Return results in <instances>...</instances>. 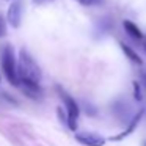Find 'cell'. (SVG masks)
<instances>
[{
	"label": "cell",
	"instance_id": "4",
	"mask_svg": "<svg viewBox=\"0 0 146 146\" xmlns=\"http://www.w3.org/2000/svg\"><path fill=\"white\" fill-rule=\"evenodd\" d=\"M8 22L13 29H19L22 22V2L16 0L8 8Z\"/></svg>",
	"mask_w": 146,
	"mask_h": 146
},
{
	"label": "cell",
	"instance_id": "5",
	"mask_svg": "<svg viewBox=\"0 0 146 146\" xmlns=\"http://www.w3.org/2000/svg\"><path fill=\"white\" fill-rule=\"evenodd\" d=\"M76 140L83 146H104L105 140L93 132H76Z\"/></svg>",
	"mask_w": 146,
	"mask_h": 146
},
{
	"label": "cell",
	"instance_id": "8",
	"mask_svg": "<svg viewBox=\"0 0 146 146\" xmlns=\"http://www.w3.org/2000/svg\"><path fill=\"white\" fill-rule=\"evenodd\" d=\"M121 47H123V50H124V54H126V57L129 58L132 63L141 64V58L138 57V54H135V50H132V49H130L129 46H126V44H121Z\"/></svg>",
	"mask_w": 146,
	"mask_h": 146
},
{
	"label": "cell",
	"instance_id": "10",
	"mask_svg": "<svg viewBox=\"0 0 146 146\" xmlns=\"http://www.w3.org/2000/svg\"><path fill=\"white\" fill-rule=\"evenodd\" d=\"M133 88H135V99L140 101V99H141V93H140V86L137 82H133Z\"/></svg>",
	"mask_w": 146,
	"mask_h": 146
},
{
	"label": "cell",
	"instance_id": "12",
	"mask_svg": "<svg viewBox=\"0 0 146 146\" xmlns=\"http://www.w3.org/2000/svg\"><path fill=\"white\" fill-rule=\"evenodd\" d=\"M49 2H54V0H33V3L36 5H44V3H49Z\"/></svg>",
	"mask_w": 146,
	"mask_h": 146
},
{
	"label": "cell",
	"instance_id": "6",
	"mask_svg": "<svg viewBox=\"0 0 146 146\" xmlns=\"http://www.w3.org/2000/svg\"><path fill=\"white\" fill-rule=\"evenodd\" d=\"M143 116V110H140L138 113L133 116V119H132V123L129 124V127H127V130H124V132H121L119 135H116V137H111V140H123L124 137H127L129 133H132L133 132V129H135V126L138 124V121H140V118Z\"/></svg>",
	"mask_w": 146,
	"mask_h": 146
},
{
	"label": "cell",
	"instance_id": "11",
	"mask_svg": "<svg viewBox=\"0 0 146 146\" xmlns=\"http://www.w3.org/2000/svg\"><path fill=\"white\" fill-rule=\"evenodd\" d=\"M5 35V21L0 17V36Z\"/></svg>",
	"mask_w": 146,
	"mask_h": 146
},
{
	"label": "cell",
	"instance_id": "7",
	"mask_svg": "<svg viewBox=\"0 0 146 146\" xmlns=\"http://www.w3.org/2000/svg\"><path fill=\"white\" fill-rule=\"evenodd\" d=\"M124 29H126V32L129 33L132 38H135V39H143V33H141V30L138 29V27L135 25V24L132 22V21H124Z\"/></svg>",
	"mask_w": 146,
	"mask_h": 146
},
{
	"label": "cell",
	"instance_id": "9",
	"mask_svg": "<svg viewBox=\"0 0 146 146\" xmlns=\"http://www.w3.org/2000/svg\"><path fill=\"white\" fill-rule=\"evenodd\" d=\"M77 2L83 7H93V5H99L102 0H77Z\"/></svg>",
	"mask_w": 146,
	"mask_h": 146
},
{
	"label": "cell",
	"instance_id": "3",
	"mask_svg": "<svg viewBox=\"0 0 146 146\" xmlns=\"http://www.w3.org/2000/svg\"><path fill=\"white\" fill-rule=\"evenodd\" d=\"M58 94H60V98L63 99L64 107H66V110H68V119H66V124L69 126V129H71V130H76V129H77V118H79V115H80L79 105H77V102L74 101V99L71 98V96L68 94L66 91H63V90L58 88Z\"/></svg>",
	"mask_w": 146,
	"mask_h": 146
},
{
	"label": "cell",
	"instance_id": "13",
	"mask_svg": "<svg viewBox=\"0 0 146 146\" xmlns=\"http://www.w3.org/2000/svg\"><path fill=\"white\" fill-rule=\"evenodd\" d=\"M145 146H146V143H145Z\"/></svg>",
	"mask_w": 146,
	"mask_h": 146
},
{
	"label": "cell",
	"instance_id": "2",
	"mask_svg": "<svg viewBox=\"0 0 146 146\" xmlns=\"http://www.w3.org/2000/svg\"><path fill=\"white\" fill-rule=\"evenodd\" d=\"M2 68H3V72L7 76L8 82L11 85H19V76H17V64L14 60L13 55V49L10 46L3 49L2 52Z\"/></svg>",
	"mask_w": 146,
	"mask_h": 146
},
{
	"label": "cell",
	"instance_id": "1",
	"mask_svg": "<svg viewBox=\"0 0 146 146\" xmlns=\"http://www.w3.org/2000/svg\"><path fill=\"white\" fill-rule=\"evenodd\" d=\"M17 76L19 80H32V82H41V68L35 61V58L27 50H21L19 64H17Z\"/></svg>",
	"mask_w": 146,
	"mask_h": 146
}]
</instances>
